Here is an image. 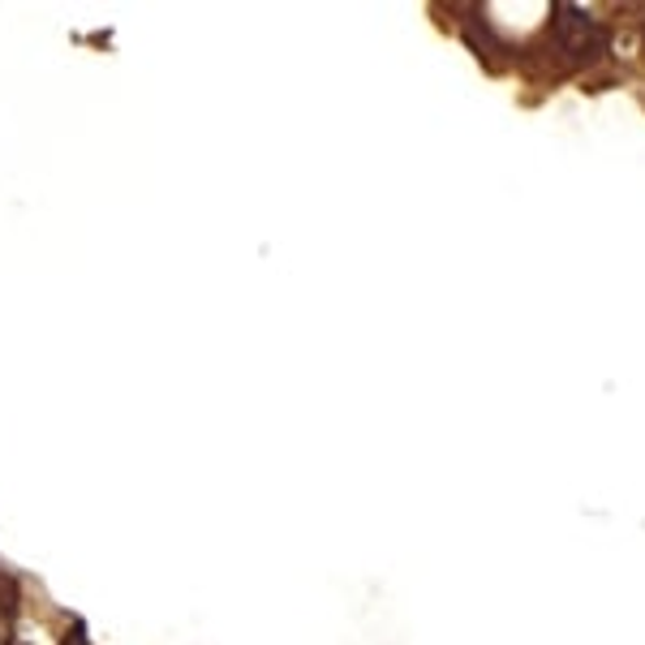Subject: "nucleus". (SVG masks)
<instances>
[{
    "label": "nucleus",
    "mask_w": 645,
    "mask_h": 645,
    "mask_svg": "<svg viewBox=\"0 0 645 645\" xmlns=\"http://www.w3.org/2000/svg\"><path fill=\"white\" fill-rule=\"evenodd\" d=\"M551 40H555V52H564L568 65H590L611 44L607 26H598L586 9H572V4H555Z\"/></svg>",
    "instance_id": "f257e3e1"
}]
</instances>
